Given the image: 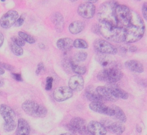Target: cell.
<instances>
[{
    "label": "cell",
    "instance_id": "cell-1",
    "mask_svg": "<svg viewBox=\"0 0 147 135\" xmlns=\"http://www.w3.org/2000/svg\"><path fill=\"white\" fill-rule=\"evenodd\" d=\"M145 32V24L141 17L136 12L133 11L131 21L125 29V41L132 43L140 40Z\"/></svg>",
    "mask_w": 147,
    "mask_h": 135
},
{
    "label": "cell",
    "instance_id": "cell-2",
    "mask_svg": "<svg viewBox=\"0 0 147 135\" xmlns=\"http://www.w3.org/2000/svg\"><path fill=\"white\" fill-rule=\"evenodd\" d=\"M98 28L99 33L106 39L116 43L125 41V29L105 21H99Z\"/></svg>",
    "mask_w": 147,
    "mask_h": 135
},
{
    "label": "cell",
    "instance_id": "cell-3",
    "mask_svg": "<svg viewBox=\"0 0 147 135\" xmlns=\"http://www.w3.org/2000/svg\"><path fill=\"white\" fill-rule=\"evenodd\" d=\"M119 3L115 0L107 1L99 7L97 17L99 21H105L117 25L115 17V10Z\"/></svg>",
    "mask_w": 147,
    "mask_h": 135
},
{
    "label": "cell",
    "instance_id": "cell-4",
    "mask_svg": "<svg viewBox=\"0 0 147 135\" xmlns=\"http://www.w3.org/2000/svg\"><path fill=\"white\" fill-rule=\"evenodd\" d=\"M133 16V11L125 5L118 4L115 10L116 24L125 29L130 24Z\"/></svg>",
    "mask_w": 147,
    "mask_h": 135
},
{
    "label": "cell",
    "instance_id": "cell-5",
    "mask_svg": "<svg viewBox=\"0 0 147 135\" xmlns=\"http://www.w3.org/2000/svg\"><path fill=\"white\" fill-rule=\"evenodd\" d=\"M21 107L25 113L33 117L42 118L45 117L48 113L45 106L33 101H25L22 103Z\"/></svg>",
    "mask_w": 147,
    "mask_h": 135
},
{
    "label": "cell",
    "instance_id": "cell-6",
    "mask_svg": "<svg viewBox=\"0 0 147 135\" xmlns=\"http://www.w3.org/2000/svg\"><path fill=\"white\" fill-rule=\"evenodd\" d=\"M123 76L122 71L115 67L106 68L100 71L97 75L98 79L100 81L109 83H115L120 80Z\"/></svg>",
    "mask_w": 147,
    "mask_h": 135
},
{
    "label": "cell",
    "instance_id": "cell-7",
    "mask_svg": "<svg viewBox=\"0 0 147 135\" xmlns=\"http://www.w3.org/2000/svg\"><path fill=\"white\" fill-rule=\"evenodd\" d=\"M94 47L100 53L115 55L117 53V49L109 41L102 38H97L94 42Z\"/></svg>",
    "mask_w": 147,
    "mask_h": 135
},
{
    "label": "cell",
    "instance_id": "cell-8",
    "mask_svg": "<svg viewBox=\"0 0 147 135\" xmlns=\"http://www.w3.org/2000/svg\"><path fill=\"white\" fill-rule=\"evenodd\" d=\"M87 126L86 121L80 117L72 118L69 124L67 125L68 129L72 133H79L80 134H87V133H88Z\"/></svg>",
    "mask_w": 147,
    "mask_h": 135
},
{
    "label": "cell",
    "instance_id": "cell-9",
    "mask_svg": "<svg viewBox=\"0 0 147 135\" xmlns=\"http://www.w3.org/2000/svg\"><path fill=\"white\" fill-rule=\"evenodd\" d=\"M18 18V13L16 10H9L0 18V25L5 29H8L15 24Z\"/></svg>",
    "mask_w": 147,
    "mask_h": 135
},
{
    "label": "cell",
    "instance_id": "cell-10",
    "mask_svg": "<svg viewBox=\"0 0 147 135\" xmlns=\"http://www.w3.org/2000/svg\"><path fill=\"white\" fill-rule=\"evenodd\" d=\"M0 114L3 118V124L17 125L16 122V113L13 109L6 104L0 105Z\"/></svg>",
    "mask_w": 147,
    "mask_h": 135
},
{
    "label": "cell",
    "instance_id": "cell-11",
    "mask_svg": "<svg viewBox=\"0 0 147 135\" xmlns=\"http://www.w3.org/2000/svg\"><path fill=\"white\" fill-rule=\"evenodd\" d=\"M73 95V90L69 87L60 86L55 89L53 92L54 99L57 102H63L71 98Z\"/></svg>",
    "mask_w": 147,
    "mask_h": 135
},
{
    "label": "cell",
    "instance_id": "cell-12",
    "mask_svg": "<svg viewBox=\"0 0 147 135\" xmlns=\"http://www.w3.org/2000/svg\"><path fill=\"white\" fill-rule=\"evenodd\" d=\"M90 109L100 114H103L109 116L114 115V110L111 107H109L101 102H91L89 105Z\"/></svg>",
    "mask_w": 147,
    "mask_h": 135
},
{
    "label": "cell",
    "instance_id": "cell-13",
    "mask_svg": "<svg viewBox=\"0 0 147 135\" xmlns=\"http://www.w3.org/2000/svg\"><path fill=\"white\" fill-rule=\"evenodd\" d=\"M95 6L91 3L86 2L80 5L78 8V13L83 18L89 19L94 17L95 13Z\"/></svg>",
    "mask_w": 147,
    "mask_h": 135
},
{
    "label": "cell",
    "instance_id": "cell-14",
    "mask_svg": "<svg viewBox=\"0 0 147 135\" xmlns=\"http://www.w3.org/2000/svg\"><path fill=\"white\" fill-rule=\"evenodd\" d=\"M87 130L89 133L94 135H105L107 130L106 127L101 123L95 121H90L87 126Z\"/></svg>",
    "mask_w": 147,
    "mask_h": 135
},
{
    "label": "cell",
    "instance_id": "cell-15",
    "mask_svg": "<svg viewBox=\"0 0 147 135\" xmlns=\"http://www.w3.org/2000/svg\"><path fill=\"white\" fill-rule=\"evenodd\" d=\"M96 90L104 100L115 102L119 99L114 93L110 87L98 86L96 87Z\"/></svg>",
    "mask_w": 147,
    "mask_h": 135
},
{
    "label": "cell",
    "instance_id": "cell-16",
    "mask_svg": "<svg viewBox=\"0 0 147 135\" xmlns=\"http://www.w3.org/2000/svg\"><path fill=\"white\" fill-rule=\"evenodd\" d=\"M84 79L81 75H75L69 79L68 86L73 91H81L84 87Z\"/></svg>",
    "mask_w": 147,
    "mask_h": 135
},
{
    "label": "cell",
    "instance_id": "cell-17",
    "mask_svg": "<svg viewBox=\"0 0 147 135\" xmlns=\"http://www.w3.org/2000/svg\"><path fill=\"white\" fill-rule=\"evenodd\" d=\"M30 128L28 122L24 118L18 119L16 134L17 135H28L30 133Z\"/></svg>",
    "mask_w": 147,
    "mask_h": 135
},
{
    "label": "cell",
    "instance_id": "cell-18",
    "mask_svg": "<svg viewBox=\"0 0 147 135\" xmlns=\"http://www.w3.org/2000/svg\"><path fill=\"white\" fill-rule=\"evenodd\" d=\"M51 20L56 30L59 32H61L64 26V20L61 14L58 12L54 13L52 16Z\"/></svg>",
    "mask_w": 147,
    "mask_h": 135
},
{
    "label": "cell",
    "instance_id": "cell-19",
    "mask_svg": "<svg viewBox=\"0 0 147 135\" xmlns=\"http://www.w3.org/2000/svg\"><path fill=\"white\" fill-rule=\"evenodd\" d=\"M125 67L131 71L141 73L144 71L143 65L138 61L136 60H127L125 63Z\"/></svg>",
    "mask_w": 147,
    "mask_h": 135
},
{
    "label": "cell",
    "instance_id": "cell-20",
    "mask_svg": "<svg viewBox=\"0 0 147 135\" xmlns=\"http://www.w3.org/2000/svg\"><path fill=\"white\" fill-rule=\"evenodd\" d=\"M85 96L87 99L91 102H101L105 101L102 97L98 94L96 90L92 87H88L85 91Z\"/></svg>",
    "mask_w": 147,
    "mask_h": 135
},
{
    "label": "cell",
    "instance_id": "cell-21",
    "mask_svg": "<svg viewBox=\"0 0 147 135\" xmlns=\"http://www.w3.org/2000/svg\"><path fill=\"white\" fill-rule=\"evenodd\" d=\"M74 41L68 37H64L59 39L56 42L57 47L62 51L70 50L74 47Z\"/></svg>",
    "mask_w": 147,
    "mask_h": 135
},
{
    "label": "cell",
    "instance_id": "cell-22",
    "mask_svg": "<svg viewBox=\"0 0 147 135\" xmlns=\"http://www.w3.org/2000/svg\"><path fill=\"white\" fill-rule=\"evenodd\" d=\"M105 55L106 54L101 53V55H98L97 57V60L100 63V64L103 67H105L106 68L115 67L114 61L111 59V57Z\"/></svg>",
    "mask_w": 147,
    "mask_h": 135
},
{
    "label": "cell",
    "instance_id": "cell-23",
    "mask_svg": "<svg viewBox=\"0 0 147 135\" xmlns=\"http://www.w3.org/2000/svg\"><path fill=\"white\" fill-rule=\"evenodd\" d=\"M84 28V25L82 21H75L71 23L69 25L68 29L71 33L76 34L80 33Z\"/></svg>",
    "mask_w": 147,
    "mask_h": 135
},
{
    "label": "cell",
    "instance_id": "cell-24",
    "mask_svg": "<svg viewBox=\"0 0 147 135\" xmlns=\"http://www.w3.org/2000/svg\"><path fill=\"white\" fill-rule=\"evenodd\" d=\"M109 128L112 132L116 134H122L125 130V126L123 124V122L121 121L114 122L110 124Z\"/></svg>",
    "mask_w": 147,
    "mask_h": 135
},
{
    "label": "cell",
    "instance_id": "cell-25",
    "mask_svg": "<svg viewBox=\"0 0 147 135\" xmlns=\"http://www.w3.org/2000/svg\"><path fill=\"white\" fill-rule=\"evenodd\" d=\"M111 107L114 110V116L116 117V118L118 119L119 121H121L123 123L125 122L126 121V117L122 110L115 105H112Z\"/></svg>",
    "mask_w": 147,
    "mask_h": 135
},
{
    "label": "cell",
    "instance_id": "cell-26",
    "mask_svg": "<svg viewBox=\"0 0 147 135\" xmlns=\"http://www.w3.org/2000/svg\"><path fill=\"white\" fill-rule=\"evenodd\" d=\"M72 71L79 75L84 74L86 72V68L85 66L80 65L78 62H76L72 59Z\"/></svg>",
    "mask_w": 147,
    "mask_h": 135
},
{
    "label": "cell",
    "instance_id": "cell-27",
    "mask_svg": "<svg viewBox=\"0 0 147 135\" xmlns=\"http://www.w3.org/2000/svg\"><path fill=\"white\" fill-rule=\"evenodd\" d=\"M113 90L114 93L118 98H121L123 99H127L129 97L128 94L125 91L123 90L117 86H111L110 87Z\"/></svg>",
    "mask_w": 147,
    "mask_h": 135
},
{
    "label": "cell",
    "instance_id": "cell-28",
    "mask_svg": "<svg viewBox=\"0 0 147 135\" xmlns=\"http://www.w3.org/2000/svg\"><path fill=\"white\" fill-rule=\"evenodd\" d=\"M10 48L12 52L16 56H21L24 53V51L22 47L15 44L13 41L10 44Z\"/></svg>",
    "mask_w": 147,
    "mask_h": 135
},
{
    "label": "cell",
    "instance_id": "cell-29",
    "mask_svg": "<svg viewBox=\"0 0 147 135\" xmlns=\"http://www.w3.org/2000/svg\"><path fill=\"white\" fill-rule=\"evenodd\" d=\"M87 57V53L83 51H79L75 53L74 56V60L76 62H82L84 61Z\"/></svg>",
    "mask_w": 147,
    "mask_h": 135
},
{
    "label": "cell",
    "instance_id": "cell-30",
    "mask_svg": "<svg viewBox=\"0 0 147 135\" xmlns=\"http://www.w3.org/2000/svg\"><path fill=\"white\" fill-rule=\"evenodd\" d=\"M73 44H74V47L76 48L86 49L88 47V43L85 40L80 38H78L75 40Z\"/></svg>",
    "mask_w": 147,
    "mask_h": 135
},
{
    "label": "cell",
    "instance_id": "cell-31",
    "mask_svg": "<svg viewBox=\"0 0 147 135\" xmlns=\"http://www.w3.org/2000/svg\"><path fill=\"white\" fill-rule=\"evenodd\" d=\"M18 35L20 37H21L25 41L30 43V44H33L36 42L35 39L32 37L31 36H30L29 34H28V33L20 31L18 32Z\"/></svg>",
    "mask_w": 147,
    "mask_h": 135
},
{
    "label": "cell",
    "instance_id": "cell-32",
    "mask_svg": "<svg viewBox=\"0 0 147 135\" xmlns=\"http://www.w3.org/2000/svg\"><path fill=\"white\" fill-rule=\"evenodd\" d=\"M72 59H68V58H67L63 61V67L64 69L66 70V71H68V72L72 71Z\"/></svg>",
    "mask_w": 147,
    "mask_h": 135
},
{
    "label": "cell",
    "instance_id": "cell-33",
    "mask_svg": "<svg viewBox=\"0 0 147 135\" xmlns=\"http://www.w3.org/2000/svg\"><path fill=\"white\" fill-rule=\"evenodd\" d=\"M11 40L13 43L21 47H23L25 44V41L20 36H13L11 37Z\"/></svg>",
    "mask_w": 147,
    "mask_h": 135
},
{
    "label": "cell",
    "instance_id": "cell-34",
    "mask_svg": "<svg viewBox=\"0 0 147 135\" xmlns=\"http://www.w3.org/2000/svg\"><path fill=\"white\" fill-rule=\"evenodd\" d=\"M25 14L24 13L17 19L14 25L16 27H19V26H22L25 21Z\"/></svg>",
    "mask_w": 147,
    "mask_h": 135
},
{
    "label": "cell",
    "instance_id": "cell-35",
    "mask_svg": "<svg viewBox=\"0 0 147 135\" xmlns=\"http://www.w3.org/2000/svg\"><path fill=\"white\" fill-rule=\"evenodd\" d=\"M53 78L52 77H47L46 79V84H45V89L47 90H50L52 87V83H53Z\"/></svg>",
    "mask_w": 147,
    "mask_h": 135
},
{
    "label": "cell",
    "instance_id": "cell-36",
    "mask_svg": "<svg viewBox=\"0 0 147 135\" xmlns=\"http://www.w3.org/2000/svg\"><path fill=\"white\" fill-rule=\"evenodd\" d=\"M142 12L144 18L147 20V2L144 3L142 7Z\"/></svg>",
    "mask_w": 147,
    "mask_h": 135
},
{
    "label": "cell",
    "instance_id": "cell-37",
    "mask_svg": "<svg viewBox=\"0 0 147 135\" xmlns=\"http://www.w3.org/2000/svg\"><path fill=\"white\" fill-rule=\"evenodd\" d=\"M44 64L42 63V62H40L37 65V67L36 68V74L37 75H39L41 71L44 70Z\"/></svg>",
    "mask_w": 147,
    "mask_h": 135
},
{
    "label": "cell",
    "instance_id": "cell-38",
    "mask_svg": "<svg viewBox=\"0 0 147 135\" xmlns=\"http://www.w3.org/2000/svg\"><path fill=\"white\" fill-rule=\"evenodd\" d=\"M1 65L2 66V67H3V68H5V69H6V70H9V71H13V70H14V67L13 66H12V65H10V64H8L2 63V64H1Z\"/></svg>",
    "mask_w": 147,
    "mask_h": 135
},
{
    "label": "cell",
    "instance_id": "cell-39",
    "mask_svg": "<svg viewBox=\"0 0 147 135\" xmlns=\"http://www.w3.org/2000/svg\"><path fill=\"white\" fill-rule=\"evenodd\" d=\"M12 76L13 78L17 80V81H22V76L21 75V74H15V73H13L12 74Z\"/></svg>",
    "mask_w": 147,
    "mask_h": 135
},
{
    "label": "cell",
    "instance_id": "cell-40",
    "mask_svg": "<svg viewBox=\"0 0 147 135\" xmlns=\"http://www.w3.org/2000/svg\"><path fill=\"white\" fill-rule=\"evenodd\" d=\"M4 41V36L2 33L0 31V48L2 46Z\"/></svg>",
    "mask_w": 147,
    "mask_h": 135
},
{
    "label": "cell",
    "instance_id": "cell-41",
    "mask_svg": "<svg viewBox=\"0 0 147 135\" xmlns=\"http://www.w3.org/2000/svg\"><path fill=\"white\" fill-rule=\"evenodd\" d=\"M129 51L130 52H135L137 50V47L134 45H132L129 47Z\"/></svg>",
    "mask_w": 147,
    "mask_h": 135
},
{
    "label": "cell",
    "instance_id": "cell-42",
    "mask_svg": "<svg viewBox=\"0 0 147 135\" xmlns=\"http://www.w3.org/2000/svg\"><path fill=\"white\" fill-rule=\"evenodd\" d=\"M86 2H88V3H94L96 2L98 0H84Z\"/></svg>",
    "mask_w": 147,
    "mask_h": 135
},
{
    "label": "cell",
    "instance_id": "cell-43",
    "mask_svg": "<svg viewBox=\"0 0 147 135\" xmlns=\"http://www.w3.org/2000/svg\"><path fill=\"white\" fill-rule=\"evenodd\" d=\"M4 83H5L4 80L3 79V78L2 77L0 76V87L3 86L4 85Z\"/></svg>",
    "mask_w": 147,
    "mask_h": 135
},
{
    "label": "cell",
    "instance_id": "cell-44",
    "mask_svg": "<svg viewBox=\"0 0 147 135\" xmlns=\"http://www.w3.org/2000/svg\"><path fill=\"white\" fill-rule=\"evenodd\" d=\"M4 73H5L4 69L0 67V75H3Z\"/></svg>",
    "mask_w": 147,
    "mask_h": 135
},
{
    "label": "cell",
    "instance_id": "cell-45",
    "mask_svg": "<svg viewBox=\"0 0 147 135\" xmlns=\"http://www.w3.org/2000/svg\"><path fill=\"white\" fill-rule=\"evenodd\" d=\"M39 47H40V48H41V49H44V48H45L44 45V44H39Z\"/></svg>",
    "mask_w": 147,
    "mask_h": 135
},
{
    "label": "cell",
    "instance_id": "cell-46",
    "mask_svg": "<svg viewBox=\"0 0 147 135\" xmlns=\"http://www.w3.org/2000/svg\"><path fill=\"white\" fill-rule=\"evenodd\" d=\"M71 2H75V1H78V0H70Z\"/></svg>",
    "mask_w": 147,
    "mask_h": 135
},
{
    "label": "cell",
    "instance_id": "cell-47",
    "mask_svg": "<svg viewBox=\"0 0 147 135\" xmlns=\"http://www.w3.org/2000/svg\"><path fill=\"white\" fill-rule=\"evenodd\" d=\"M62 134H71L69 133H62Z\"/></svg>",
    "mask_w": 147,
    "mask_h": 135
},
{
    "label": "cell",
    "instance_id": "cell-48",
    "mask_svg": "<svg viewBox=\"0 0 147 135\" xmlns=\"http://www.w3.org/2000/svg\"><path fill=\"white\" fill-rule=\"evenodd\" d=\"M2 2H4V1H5V0H1Z\"/></svg>",
    "mask_w": 147,
    "mask_h": 135
},
{
    "label": "cell",
    "instance_id": "cell-49",
    "mask_svg": "<svg viewBox=\"0 0 147 135\" xmlns=\"http://www.w3.org/2000/svg\"><path fill=\"white\" fill-rule=\"evenodd\" d=\"M136 1H141V0H136Z\"/></svg>",
    "mask_w": 147,
    "mask_h": 135
}]
</instances>
